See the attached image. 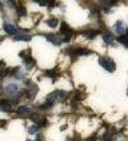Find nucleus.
I'll use <instances>...</instances> for the list:
<instances>
[{"instance_id": "f257e3e1", "label": "nucleus", "mask_w": 128, "mask_h": 141, "mask_svg": "<svg viewBox=\"0 0 128 141\" xmlns=\"http://www.w3.org/2000/svg\"><path fill=\"white\" fill-rule=\"evenodd\" d=\"M99 64L106 69L108 72H114L115 70V63L113 62L111 58H108V57H100L99 58Z\"/></svg>"}, {"instance_id": "f03ea898", "label": "nucleus", "mask_w": 128, "mask_h": 141, "mask_svg": "<svg viewBox=\"0 0 128 141\" xmlns=\"http://www.w3.org/2000/svg\"><path fill=\"white\" fill-rule=\"evenodd\" d=\"M46 40L55 44V45H60L63 42V37H60V35H54V33H46L45 35Z\"/></svg>"}, {"instance_id": "7ed1b4c3", "label": "nucleus", "mask_w": 128, "mask_h": 141, "mask_svg": "<svg viewBox=\"0 0 128 141\" xmlns=\"http://www.w3.org/2000/svg\"><path fill=\"white\" fill-rule=\"evenodd\" d=\"M3 28H4V31H5L8 35H17V28H16V26L12 24V23L5 22V23L3 24Z\"/></svg>"}, {"instance_id": "20e7f679", "label": "nucleus", "mask_w": 128, "mask_h": 141, "mask_svg": "<svg viewBox=\"0 0 128 141\" xmlns=\"http://www.w3.org/2000/svg\"><path fill=\"white\" fill-rule=\"evenodd\" d=\"M103 40H104L105 44L110 45V44L114 42V35H113L111 32H109V31H105V32L103 33Z\"/></svg>"}, {"instance_id": "39448f33", "label": "nucleus", "mask_w": 128, "mask_h": 141, "mask_svg": "<svg viewBox=\"0 0 128 141\" xmlns=\"http://www.w3.org/2000/svg\"><path fill=\"white\" fill-rule=\"evenodd\" d=\"M5 91H7L8 94L16 95V92L18 91V86H17L16 83H9V85H7V86H5Z\"/></svg>"}, {"instance_id": "423d86ee", "label": "nucleus", "mask_w": 128, "mask_h": 141, "mask_svg": "<svg viewBox=\"0 0 128 141\" xmlns=\"http://www.w3.org/2000/svg\"><path fill=\"white\" fill-rule=\"evenodd\" d=\"M83 33H85V36H86L87 39H94L98 33H100V31L99 30H87V31H85Z\"/></svg>"}, {"instance_id": "0eeeda50", "label": "nucleus", "mask_w": 128, "mask_h": 141, "mask_svg": "<svg viewBox=\"0 0 128 141\" xmlns=\"http://www.w3.org/2000/svg\"><path fill=\"white\" fill-rule=\"evenodd\" d=\"M16 112H17L18 114H31V109L28 108V107H24V105H21V107H18Z\"/></svg>"}, {"instance_id": "6e6552de", "label": "nucleus", "mask_w": 128, "mask_h": 141, "mask_svg": "<svg viewBox=\"0 0 128 141\" xmlns=\"http://www.w3.org/2000/svg\"><path fill=\"white\" fill-rule=\"evenodd\" d=\"M115 31L118 32L119 35H123V33H124V23H123L122 21H118V22L115 23Z\"/></svg>"}, {"instance_id": "1a4fd4ad", "label": "nucleus", "mask_w": 128, "mask_h": 141, "mask_svg": "<svg viewBox=\"0 0 128 141\" xmlns=\"http://www.w3.org/2000/svg\"><path fill=\"white\" fill-rule=\"evenodd\" d=\"M69 31H70V27H69L68 24L65 23V22H62V23H60V33L65 36V35L68 33Z\"/></svg>"}, {"instance_id": "9d476101", "label": "nucleus", "mask_w": 128, "mask_h": 141, "mask_svg": "<svg viewBox=\"0 0 128 141\" xmlns=\"http://www.w3.org/2000/svg\"><path fill=\"white\" fill-rule=\"evenodd\" d=\"M14 39L16 40H22V41H30L32 37H31V35H26V33H17Z\"/></svg>"}, {"instance_id": "9b49d317", "label": "nucleus", "mask_w": 128, "mask_h": 141, "mask_svg": "<svg viewBox=\"0 0 128 141\" xmlns=\"http://www.w3.org/2000/svg\"><path fill=\"white\" fill-rule=\"evenodd\" d=\"M17 14H18L19 17L26 16V14H27V9H26V7H24V5H22V4L17 5Z\"/></svg>"}, {"instance_id": "f8f14e48", "label": "nucleus", "mask_w": 128, "mask_h": 141, "mask_svg": "<svg viewBox=\"0 0 128 141\" xmlns=\"http://www.w3.org/2000/svg\"><path fill=\"white\" fill-rule=\"evenodd\" d=\"M58 99V94H57V91H54V92H51V94H49L48 96H46V100L48 103H51V104H54V101Z\"/></svg>"}, {"instance_id": "ddd939ff", "label": "nucleus", "mask_w": 128, "mask_h": 141, "mask_svg": "<svg viewBox=\"0 0 128 141\" xmlns=\"http://www.w3.org/2000/svg\"><path fill=\"white\" fill-rule=\"evenodd\" d=\"M118 42L123 44L124 46H128V36L127 35H120V36H118Z\"/></svg>"}, {"instance_id": "4468645a", "label": "nucleus", "mask_w": 128, "mask_h": 141, "mask_svg": "<svg viewBox=\"0 0 128 141\" xmlns=\"http://www.w3.org/2000/svg\"><path fill=\"white\" fill-rule=\"evenodd\" d=\"M58 23H59V21L57 19V18H50V19H48L46 21V24H49L50 27H57L58 26Z\"/></svg>"}, {"instance_id": "2eb2a0df", "label": "nucleus", "mask_w": 128, "mask_h": 141, "mask_svg": "<svg viewBox=\"0 0 128 141\" xmlns=\"http://www.w3.org/2000/svg\"><path fill=\"white\" fill-rule=\"evenodd\" d=\"M101 140L103 141H114V137H113V135H111L110 132H106V133H104V135L101 136Z\"/></svg>"}, {"instance_id": "dca6fc26", "label": "nucleus", "mask_w": 128, "mask_h": 141, "mask_svg": "<svg viewBox=\"0 0 128 141\" xmlns=\"http://www.w3.org/2000/svg\"><path fill=\"white\" fill-rule=\"evenodd\" d=\"M45 74H46L48 77H51L53 80H55V77H57V70H55V69L46 70V72H45Z\"/></svg>"}, {"instance_id": "f3484780", "label": "nucleus", "mask_w": 128, "mask_h": 141, "mask_svg": "<svg viewBox=\"0 0 128 141\" xmlns=\"http://www.w3.org/2000/svg\"><path fill=\"white\" fill-rule=\"evenodd\" d=\"M0 109L3 112H7V113H12L13 112V109L10 108L9 104H4V105H0Z\"/></svg>"}, {"instance_id": "a211bd4d", "label": "nucleus", "mask_w": 128, "mask_h": 141, "mask_svg": "<svg viewBox=\"0 0 128 141\" xmlns=\"http://www.w3.org/2000/svg\"><path fill=\"white\" fill-rule=\"evenodd\" d=\"M39 126H37V124H33V126H31L30 128H28V132H30L31 135H33V133H36V132L39 131Z\"/></svg>"}, {"instance_id": "6ab92c4d", "label": "nucleus", "mask_w": 128, "mask_h": 141, "mask_svg": "<svg viewBox=\"0 0 128 141\" xmlns=\"http://www.w3.org/2000/svg\"><path fill=\"white\" fill-rule=\"evenodd\" d=\"M54 104H51V103H48V101H45L44 104H41L40 105V109H50L51 107H53Z\"/></svg>"}, {"instance_id": "aec40b11", "label": "nucleus", "mask_w": 128, "mask_h": 141, "mask_svg": "<svg viewBox=\"0 0 128 141\" xmlns=\"http://www.w3.org/2000/svg\"><path fill=\"white\" fill-rule=\"evenodd\" d=\"M83 98H85V96H83V95H82L81 92H74V98H73L74 100H77V101L83 100Z\"/></svg>"}, {"instance_id": "412c9836", "label": "nucleus", "mask_w": 128, "mask_h": 141, "mask_svg": "<svg viewBox=\"0 0 128 141\" xmlns=\"http://www.w3.org/2000/svg\"><path fill=\"white\" fill-rule=\"evenodd\" d=\"M0 126H1V127H5V126H7V121H4V119H0Z\"/></svg>"}, {"instance_id": "4be33fe9", "label": "nucleus", "mask_w": 128, "mask_h": 141, "mask_svg": "<svg viewBox=\"0 0 128 141\" xmlns=\"http://www.w3.org/2000/svg\"><path fill=\"white\" fill-rule=\"evenodd\" d=\"M95 140H96V136L94 135V136H91L90 139H87V140H85V141H95Z\"/></svg>"}, {"instance_id": "5701e85b", "label": "nucleus", "mask_w": 128, "mask_h": 141, "mask_svg": "<svg viewBox=\"0 0 128 141\" xmlns=\"http://www.w3.org/2000/svg\"><path fill=\"white\" fill-rule=\"evenodd\" d=\"M3 66H5V63H4V62H3V61H0V68H1Z\"/></svg>"}, {"instance_id": "b1692460", "label": "nucleus", "mask_w": 128, "mask_h": 141, "mask_svg": "<svg viewBox=\"0 0 128 141\" xmlns=\"http://www.w3.org/2000/svg\"><path fill=\"white\" fill-rule=\"evenodd\" d=\"M126 35H127V36H128V28H127V30H126Z\"/></svg>"}, {"instance_id": "393cba45", "label": "nucleus", "mask_w": 128, "mask_h": 141, "mask_svg": "<svg viewBox=\"0 0 128 141\" xmlns=\"http://www.w3.org/2000/svg\"><path fill=\"white\" fill-rule=\"evenodd\" d=\"M0 82H1V80H0Z\"/></svg>"}]
</instances>
